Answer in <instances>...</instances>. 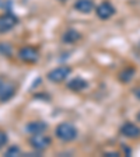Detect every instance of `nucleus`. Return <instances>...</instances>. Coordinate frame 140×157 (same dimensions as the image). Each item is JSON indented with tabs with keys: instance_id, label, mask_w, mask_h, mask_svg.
<instances>
[{
	"instance_id": "dca6fc26",
	"label": "nucleus",
	"mask_w": 140,
	"mask_h": 157,
	"mask_svg": "<svg viewBox=\"0 0 140 157\" xmlns=\"http://www.w3.org/2000/svg\"><path fill=\"white\" fill-rule=\"evenodd\" d=\"M105 156H114V157H118L119 153L118 151H111V153H105Z\"/></svg>"
},
{
	"instance_id": "f8f14e48",
	"label": "nucleus",
	"mask_w": 140,
	"mask_h": 157,
	"mask_svg": "<svg viewBox=\"0 0 140 157\" xmlns=\"http://www.w3.org/2000/svg\"><path fill=\"white\" fill-rule=\"evenodd\" d=\"M80 38H81V35H80L76 29H67L62 36L63 42H66V44H74L76 41H78Z\"/></svg>"
},
{
	"instance_id": "9b49d317",
	"label": "nucleus",
	"mask_w": 140,
	"mask_h": 157,
	"mask_svg": "<svg viewBox=\"0 0 140 157\" xmlns=\"http://www.w3.org/2000/svg\"><path fill=\"white\" fill-rule=\"evenodd\" d=\"M87 87V82L83 77H74L67 83V88H70L72 91H81Z\"/></svg>"
},
{
	"instance_id": "9d476101",
	"label": "nucleus",
	"mask_w": 140,
	"mask_h": 157,
	"mask_svg": "<svg viewBox=\"0 0 140 157\" xmlns=\"http://www.w3.org/2000/svg\"><path fill=\"white\" fill-rule=\"evenodd\" d=\"M46 129H48V125L42 121H32V122H29V124L27 125V132L31 133V135L42 133V132H45Z\"/></svg>"
},
{
	"instance_id": "a211bd4d",
	"label": "nucleus",
	"mask_w": 140,
	"mask_h": 157,
	"mask_svg": "<svg viewBox=\"0 0 140 157\" xmlns=\"http://www.w3.org/2000/svg\"><path fill=\"white\" fill-rule=\"evenodd\" d=\"M137 121L140 122V112H139V114H137Z\"/></svg>"
},
{
	"instance_id": "39448f33",
	"label": "nucleus",
	"mask_w": 140,
	"mask_h": 157,
	"mask_svg": "<svg viewBox=\"0 0 140 157\" xmlns=\"http://www.w3.org/2000/svg\"><path fill=\"white\" fill-rule=\"evenodd\" d=\"M18 58L24 63H36L39 60V52L32 46H24L18 51Z\"/></svg>"
},
{
	"instance_id": "0eeeda50",
	"label": "nucleus",
	"mask_w": 140,
	"mask_h": 157,
	"mask_svg": "<svg viewBox=\"0 0 140 157\" xmlns=\"http://www.w3.org/2000/svg\"><path fill=\"white\" fill-rule=\"evenodd\" d=\"M95 13H97V16L101 20H108L115 14V7L109 2H102L100 6H97Z\"/></svg>"
},
{
	"instance_id": "4468645a",
	"label": "nucleus",
	"mask_w": 140,
	"mask_h": 157,
	"mask_svg": "<svg viewBox=\"0 0 140 157\" xmlns=\"http://www.w3.org/2000/svg\"><path fill=\"white\" fill-rule=\"evenodd\" d=\"M133 73H134L133 69H129V70L123 72V73L121 75V80H122V82H125V83L131 82V78H132V76H133Z\"/></svg>"
},
{
	"instance_id": "f03ea898",
	"label": "nucleus",
	"mask_w": 140,
	"mask_h": 157,
	"mask_svg": "<svg viewBox=\"0 0 140 157\" xmlns=\"http://www.w3.org/2000/svg\"><path fill=\"white\" fill-rule=\"evenodd\" d=\"M51 143H52V139H51L48 135L44 133V132L42 133H34L29 137V144H31V147L38 151H42V150H45V149H48V147L51 146Z\"/></svg>"
},
{
	"instance_id": "ddd939ff",
	"label": "nucleus",
	"mask_w": 140,
	"mask_h": 157,
	"mask_svg": "<svg viewBox=\"0 0 140 157\" xmlns=\"http://www.w3.org/2000/svg\"><path fill=\"white\" fill-rule=\"evenodd\" d=\"M4 156L6 157H11V156H21V150H20V147H17V146H11V147H9L6 150V153H4Z\"/></svg>"
},
{
	"instance_id": "1a4fd4ad",
	"label": "nucleus",
	"mask_w": 140,
	"mask_h": 157,
	"mask_svg": "<svg viewBox=\"0 0 140 157\" xmlns=\"http://www.w3.org/2000/svg\"><path fill=\"white\" fill-rule=\"evenodd\" d=\"M74 9L77 10L78 13L88 14L95 9V6H94V2H93V0H76Z\"/></svg>"
},
{
	"instance_id": "f3484780",
	"label": "nucleus",
	"mask_w": 140,
	"mask_h": 157,
	"mask_svg": "<svg viewBox=\"0 0 140 157\" xmlns=\"http://www.w3.org/2000/svg\"><path fill=\"white\" fill-rule=\"evenodd\" d=\"M134 94H136L137 97H139V100H140V87H139V88H136V90H134Z\"/></svg>"
},
{
	"instance_id": "f257e3e1",
	"label": "nucleus",
	"mask_w": 140,
	"mask_h": 157,
	"mask_svg": "<svg viewBox=\"0 0 140 157\" xmlns=\"http://www.w3.org/2000/svg\"><path fill=\"white\" fill-rule=\"evenodd\" d=\"M55 133H56V137L60 139L62 142H72L77 137L78 132L73 124H70V122H62L60 125H58Z\"/></svg>"
},
{
	"instance_id": "6ab92c4d",
	"label": "nucleus",
	"mask_w": 140,
	"mask_h": 157,
	"mask_svg": "<svg viewBox=\"0 0 140 157\" xmlns=\"http://www.w3.org/2000/svg\"><path fill=\"white\" fill-rule=\"evenodd\" d=\"M59 2H66V0H59Z\"/></svg>"
},
{
	"instance_id": "2eb2a0df",
	"label": "nucleus",
	"mask_w": 140,
	"mask_h": 157,
	"mask_svg": "<svg viewBox=\"0 0 140 157\" xmlns=\"http://www.w3.org/2000/svg\"><path fill=\"white\" fill-rule=\"evenodd\" d=\"M7 140H9V139H7V135L4 133L3 131H0V149L7 143Z\"/></svg>"
},
{
	"instance_id": "6e6552de",
	"label": "nucleus",
	"mask_w": 140,
	"mask_h": 157,
	"mask_svg": "<svg viewBox=\"0 0 140 157\" xmlns=\"http://www.w3.org/2000/svg\"><path fill=\"white\" fill-rule=\"evenodd\" d=\"M121 133L129 139H137V137H140V128L132 122H126L125 125H122Z\"/></svg>"
},
{
	"instance_id": "20e7f679",
	"label": "nucleus",
	"mask_w": 140,
	"mask_h": 157,
	"mask_svg": "<svg viewBox=\"0 0 140 157\" xmlns=\"http://www.w3.org/2000/svg\"><path fill=\"white\" fill-rule=\"evenodd\" d=\"M70 73H72V67H69V66H59L56 69H52L46 75V77H48L49 82L52 83H62L70 76Z\"/></svg>"
},
{
	"instance_id": "7ed1b4c3",
	"label": "nucleus",
	"mask_w": 140,
	"mask_h": 157,
	"mask_svg": "<svg viewBox=\"0 0 140 157\" xmlns=\"http://www.w3.org/2000/svg\"><path fill=\"white\" fill-rule=\"evenodd\" d=\"M16 93H17V86L13 82L6 80V78L0 80V101L2 102L9 101L16 95Z\"/></svg>"
},
{
	"instance_id": "423d86ee",
	"label": "nucleus",
	"mask_w": 140,
	"mask_h": 157,
	"mask_svg": "<svg viewBox=\"0 0 140 157\" xmlns=\"http://www.w3.org/2000/svg\"><path fill=\"white\" fill-rule=\"evenodd\" d=\"M18 24V18L11 13H6L0 16V34H6Z\"/></svg>"
}]
</instances>
